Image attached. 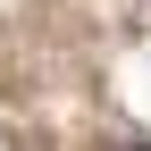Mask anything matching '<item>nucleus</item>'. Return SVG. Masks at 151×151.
<instances>
[{"mask_svg":"<svg viewBox=\"0 0 151 151\" xmlns=\"http://www.w3.org/2000/svg\"><path fill=\"white\" fill-rule=\"evenodd\" d=\"M126 151H143V143H126Z\"/></svg>","mask_w":151,"mask_h":151,"instance_id":"f257e3e1","label":"nucleus"}]
</instances>
